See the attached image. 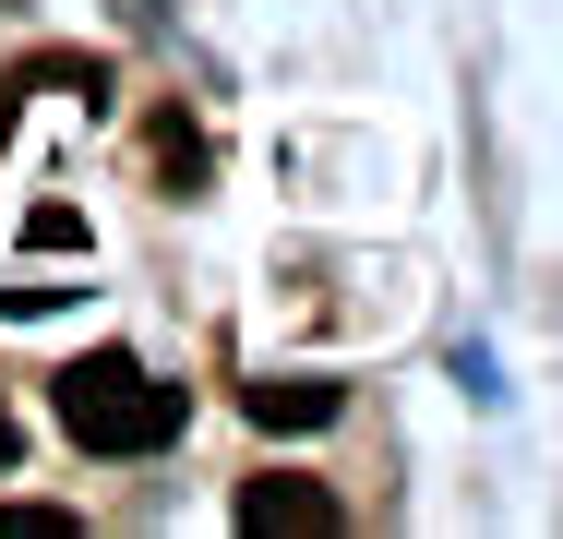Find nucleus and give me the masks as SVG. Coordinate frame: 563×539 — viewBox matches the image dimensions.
I'll return each mask as SVG.
<instances>
[{
    "mask_svg": "<svg viewBox=\"0 0 563 539\" xmlns=\"http://www.w3.org/2000/svg\"><path fill=\"white\" fill-rule=\"evenodd\" d=\"M336 408H347V396H336V384H312V372H288V384L264 372V384H252V420H264V431H324Z\"/></svg>",
    "mask_w": 563,
    "mask_h": 539,
    "instance_id": "obj_3",
    "label": "nucleus"
},
{
    "mask_svg": "<svg viewBox=\"0 0 563 539\" xmlns=\"http://www.w3.org/2000/svg\"><path fill=\"white\" fill-rule=\"evenodd\" d=\"M0 539H73L60 504H0Z\"/></svg>",
    "mask_w": 563,
    "mask_h": 539,
    "instance_id": "obj_5",
    "label": "nucleus"
},
{
    "mask_svg": "<svg viewBox=\"0 0 563 539\" xmlns=\"http://www.w3.org/2000/svg\"><path fill=\"white\" fill-rule=\"evenodd\" d=\"M12 455H24V431H12V408H0V468H12Z\"/></svg>",
    "mask_w": 563,
    "mask_h": 539,
    "instance_id": "obj_7",
    "label": "nucleus"
},
{
    "mask_svg": "<svg viewBox=\"0 0 563 539\" xmlns=\"http://www.w3.org/2000/svg\"><path fill=\"white\" fill-rule=\"evenodd\" d=\"M60 431L85 443V455H156V443H180V384H156L144 360H73L60 372Z\"/></svg>",
    "mask_w": 563,
    "mask_h": 539,
    "instance_id": "obj_1",
    "label": "nucleus"
},
{
    "mask_svg": "<svg viewBox=\"0 0 563 539\" xmlns=\"http://www.w3.org/2000/svg\"><path fill=\"white\" fill-rule=\"evenodd\" d=\"M73 240H85L73 205H36V216H24V252H73Z\"/></svg>",
    "mask_w": 563,
    "mask_h": 539,
    "instance_id": "obj_4",
    "label": "nucleus"
},
{
    "mask_svg": "<svg viewBox=\"0 0 563 539\" xmlns=\"http://www.w3.org/2000/svg\"><path fill=\"white\" fill-rule=\"evenodd\" d=\"M240 528H264V539H336V492H312V480H252V492H240Z\"/></svg>",
    "mask_w": 563,
    "mask_h": 539,
    "instance_id": "obj_2",
    "label": "nucleus"
},
{
    "mask_svg": "<svg viewBox=\"0 0 563 539\" xmlns=\"http://www.w3.org/2000/svg\"><path fill=\"white\" fill-rule=\"evenodd\" d=\"M156 168H168V180H192V168H205V144H192L180 120H156Z\"/></svg>",
    "mask_w": 563,
    "mask_h": 539,
    "instance_id": "obj_6",
    "label": "nucleus"
}]
</instances>
